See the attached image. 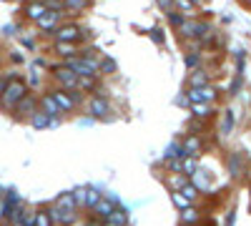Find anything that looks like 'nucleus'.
I'll list each match as a JSON object with an SVG mask.
<instances>
[{
    "label": "nucleus",
    "instance_id": "1",
    "mask_svg": "<svg viewBox=\"0 0 251 226\" xmlns=\"http://www.w3.org/2000/svg\"><path fill=\"white\" fill-rule=\"evenodd\" d=\"M28 93H30V91H28V80H23L18 73H10L3 93H0V108H3L5 113H13L15 103H18L23 96H28Z\"/></svg>",
    "mask_w": 251,
    "mask_h": 226
},
{
    "label": "nucleus",
    "instance_id": "2",
    "mask_svg": "<svg viewBox=\"0 0 251 226\" xmlns=\"http://www.w3.org/2000/svg\"><path fill=\"white\" fill-rule=\"evenodd\" d=\"M50 35L55 38V43H80L83 35H86V28H80L78 23H63Z\"/></svg>",
    "mask_w": 251,
    "mask_h": 226
},
{
    "label": "nucleus",
    "instance_id": "3",
    "mask_svg": "<svg viewBox=\"0 0 251 226\" xmlns=\"http://www.w3.org/2000/svg\"><path fill=\"white\" fill-rule=\"evenodd\" d=\"M53 98H55V103L60 106V111L63 113H71L80 100H83V96H80V91L75 88V91H66V88H53V91H48Z\"/></svg>",
    "mask_w": 251,
    "mask_h": 226
},
{
    "label": "nucleus",
    "instance_id": "4",
    "mask_svg": "<svg viewBox=\"0 0 251 226\" xmlns=\"http://www.w3.org/2000/svg\"><path fill=\"white\" fill-rule=\"evenodd\" d=\"M50 75H53V80H55L60 88H66V91H75L78 88V75L71 68H66V66L50 68Z\"/></svg>",
    "mask_w": 251,
    "mask_h": 226
},
{
    "label": "nucleus",
    "instance_id": "5",
    "mask_svg": "<svg viewBox=\"0 0 251 226\" xmlns=\"http://www.w3.org/2000/svg\"><path fill=\"white\" fill-rule=\"evenodd\" d=\"M88 113H91V118H111L108 113H111V100L106 98V96H91L88 98Z\"/></svg>",
    "mask_w": 251,
    "mask_h": 226
},
{
    "label": "nucleus",
    "instance_id": "6",
    "mask_svg": "<svg viewBox=\"0 0 251 226\" xmlns=\"http://www.w3.org/2000/svg\"><path fill=\"white\" fill-rule=\"evenodd\" d=\"M38 111V98L33 96V93H28V96H23L15 103V108H13V116L18 118V121H23V118H30L33 113Z\"/></svg>",
    "mask_w": 251,
    "mask_h": 226
},
{
    "label": "nucleus",
    "instance_id": "7",
    "mask_svg": "<svg viewBox=\"0 0 251 226\" xmlns=\"http://www.w3.org/2000/svg\"><path fill=\"white\" fill-rule=\"evenodd\" d=\"M186 98H188V103H211V100H216V88H211V86L188 88Z\"/></svg>",
    "mask_w": 251,
    "mask_h": 226
},
{
    "label": "nucleus",
    "instance_id": "8",
    "mask_svg": "<svg viewBox=\"0 0 251 226\" xmlns=\"http://www.w3.org/2000/svg\"><path fill=\"white\" fill-rule=\"evenodd\" d=\"M50 219L55 226H73L78 221V214L75 211H68V209H58V206H50Z\"/></svg>",
    "mask_w": 251,
    "mask_h": 226
},
{
    "label": "nucleus",
    "instance_id": "9",
    "mask_svg": "<svg viewBox=\"0 0 251 226\" xmlns=\"http://www.w3.org/2000/svg\"><path fill=\"white\" fill-rule=\"evenodd\" d=\"M38 108L43 111V113H48L50 118H60L63 116V111H60V106L55 103V98L50 96V93H43L38 98Z\"/></svg>",
    "mask_w": 251,
    "mask_h": 226
},
{
    "label": "nucleus",
    "instance_id": "10",
    "mask_svg": "<svg viewBox=\"0 0 251 226\" xmlns=\"http://www.w3.org/2000/svg\"><path fill=\"white\" fill-rule=\"evenodd\" d=\"M181 151H183V156H199L201 151H203V141L196 136V133H191V136H186L183 138V143H181Z\"/></svg>",
    "mask_w": 251,
    "mask_h": 226
},
{
    "label": "nucleus",
    "instance_id": "11",
    "mask_svg": "<svg viewBox=\"0 0 251 226\" xmlns=\"http://www.w3.org/2000/svg\"><path fill=\"white\" fill-rule=\"evenodd\" d=\"M48 13V5L43 3V0H33V3H28L25 8H23V15L28 18V20H33V23H38L40 18H43Z\"/></svg>",
    "mask_w": 251,
    "mask_h": 226
},
{
    "label": "nucleus",
    "instance_id": "12",
    "mask_svg": "<svg viewBox=\"0 0 251 226\" xmlns=\"http://www.w3.org/2000/svg\"><path fill=\"white\" fill-rule=\"evenodd\" d=\"M60 15H63V13H58V10H48L43 18L38 20V28L43 30V33H53V30L60 25Z\"/></svg>",
    "mask_w": 251,
    "mask_h": 226
},
{
    "label": "nucleus",
    "instance_id": "13",
    "mask_svg": "<svg viewBox=\"0 0 251 226\" xmlns=\"http://www.w3.org/2000/svg\"><path fill=\"white\" fill-rule=\"evenodd\" d=\"M113 209H116V199H111V196H103L96 206H93V216H98V219H108L111 214H113Z\"/></svg>",
    "mask_w": 251,
    "mask_h": 226
},
{
    "label": "nucleus",
    "instance_id": "14",
    "mask_svg": "<svg viewBox=\"0 0 251 226\" xmlns=\"http://www.w3.org/2000/svg\"><path fill=\"white\" fill-rule=\"evenodd\" d=\"M53 50L66 60V58H75V55H80V46L78 43H55L53 46Z\"/></svg>",
    "mask_w": 251,
    "mask_h": 226
},
{
    "label": "nucleus",
    "instance_id": "15",
    "mask_svg": "<svg viewBox=\"0 0 251 226\" xmlns=\"http://www.w3.org/2000/svg\"><path fill=\"white\" fill-rule=\"evenodd\" d=\"M53 206H58V209H68V211H75V209H78V203H75L73 191L58 194V196H55V201H53Z\"/></svg>",
    "mask_w": 251,
    "mask_h": 226
},
{
    "label": "nucleus",
    "instance_id": "16",
    "mask_svg": "<svg viewBox=\"0 0 251 226\" xmlns=\"http://www.w3.org/2000/svg\"><path fill=\"white\" fill-rule=\"evenodd\" d=\"M28 121H30V126H33V128L43 131V128H50V121H53V118H50L48 113H43V111L38 108V111H35V113H33Z\"/></svg>",
    "mask_w": 251,
    "mask_h": 226
},
{
    "label": "nucleus",
    "instance_id": "17",
    "mask_svg": "<svg viewBox=\"0 0 251 226\" xmlns=\"http://www.w3.org/2000/svg\"><path fill=\"white\" fill-rule=\"evenodd\" d=\"M228 174H231L234 178H239L244 174V156L241 153H231V156H228Z\"/></svg>",
    "mask_w": 251,
    "mask_h": 226
},
{
    "label": "nucleus",
    "instance_id": "18",
    "mask_svg": "<svg viewBox=\"0 0 251 226\" xmlns=\"http://www.w3.org/2000/svg\"><path fill=\"white\" fill-rule=\"evenodd\" d=\"M199 221H201V214H199L196 206H188V209L181 211V224H183V226H194V224H199Z\"/></svg>",
    "mask_w": 251,
    "mask_h": 226
},
{
    "label": "nucleus",
    "instance_id": "19",
    "mask_svg": "<svg viewBox=\"0 0 251 226\" xmlns=\"http://www.w3.org/2000/svg\"><path fill=\"white\" fill-rule=\"evenodd\" d=\"M199 86H208V75L201 68H196L191 75H188V88H199Z\"/></svg>",
    "mask_w": 251,
    "mask_h": 226
},
{
    "label": "nucleus",
    "instance_id": "20",
    "mask_svg": "<svg viewBox=\"0 0 251 226\" xmlns=\"http://www.w3.org/2000/svg\"><path fill=\"white\" fill-rule=\"evenodd\" d=\"M194 118H208L211 116V103H188Z\"/></svg>",
    "mask_w": 251,
    "mask_h": 226
},
{
    "label": "nucleus",
    "instance_id": "21",
    "mask_svg": "<svg viewBox=\"0 0 251 226\" xmlns=\"http://www.w3.org/2000/svg\"><path fill=\"white\" fill-rule=\"evenodd\" d=\"M33 226H55L53 219H50V211L48 209H35V224Z\"/></svg>",
    "mask_w": 251,
    "mask_h": 226
},
{
    "label": "nucleus",
    "instance_id": "22",
    "mask_svg": "<svg viewBox=\"0 0 251 226\" xmlns=\"http://www.w3.org/2000/svg\"><path fill=\"white\" fill-rule=\"evenodd\" d=\"M111 73H116V60L113 58H100L98 75H111Z\"/></svg>",
    "mask_w": 251,
    "mask_h": 226
},
{
    "label": "nucleus",
    "instance_id": "23",
    "mask_svg": "<svg viewBox=\"0 0 251 226\" xmlns=\"http://www.w3.org/2000/svg\"><path fill=\"white\" fill-rule=\"evenodd\" d=\"M231 128H234V113L231 111H224V118H221V136H228L231 133Z\"/></svg>",
    "mask_w": 251,
    "mask_h": 226
},
{
    "label": "nucleus",
    "instance_id": "24",
    "mask_svg": "<svg viewBox=\"0 0 251 226\" xmlns=\"http://www.w3.org/2000/svg\"><path fill=\"white\" fill-rule=\"evenodd\" d=\"M88 5H91V0H66V3H63V8H66V10H73V13L86 10Z\"/></svg>",
    "mask_w": 251,
    "mask_h": 226
},
{
    "label": "nucleus",
    "instance_id": "25",
    "mask_svg": "<svg viewBox=\"0 0 251 226\" xmlns=\"http://www.w3.org/2000/svg\"><path fill=\"white\" fill-rule=\"evenodd\" d=\"M196 171H199L196 158H194V156H183V176H186V178H191Z\"/></svg>",
    "mask_w": 251,
    "mask_h": 226
},
{
    "label": "nucleus",
    "instance_id": "26",
    "mask_svg": "<svg viewBox=\"0 0 251 226\" xmlns=\"http://www.w3.org/2000/svg\"><path fill=\"white\" fill-rule=\"evenodd\" d=\"M171 201L176 203V206H178L181 211H183V209H188V206H194V201H191V199H186L181 191H174V194H171Z\"/></svg>",
    "mask_w": 251,
    "mask_h": 226
},
{
    "label": "nucleus",
    "instance_id": "27",
    "mask_svg": "<svg viewBox=\"0 0 251 226\" xmlns=\"http://www.w3.org/2000/svg\"><path fill=\"white\" fill-rule=\"evenodd\" d=\"M33 224H35V209H23L15 226H33Z\"/></svg>",
    "mask_w": 251,
    "mask_h": 226
},
{
    "label": "nucleus",
    "instance_id": "28",
    "mask_svg": "<svg viewBox=\"0 0 251 226\" xmlns=\"http://www.w3.org/2000/svg\"><path fill=\"white\" fill-rule=\"evenodd\" d=\"M108 219L116 221L118 226H128V211H126V209H113V214Z\"/></svg>",
    "mask_w": 251,
    "mask_h": 226
},
{
    "label": "nucleus",
    "instance_id": "29",
    "mask_svg": "<svg viewBox=\"0 0 251 226\" xmlns=\"http://www.w3.org/2000/svg\"><path fill=\"white\" fill-rule=\"evenodd\" d=\"M174 3L178 5V13H183L186 18H191V15H194V10H196V5L191 3V0H174Z\"/></svg>",
    "mask_w": 251,
    "mask_h": 226
},
{
    "label": "nucleus",
    "instance_id": "30",
    "mask_svg": "<svg viewBox=\"0 0 251 226\" xmlns=\"http://www.w3.org/2000/svg\"><path fill=\"white\" fill-rule=\"evenodd\" d=\"M166 169L171 174H183V158H166Z\"/></svg>",
    "mask_w": 251,
    "mask_h": 226
},
{
    "label": "nucleus",
    "instance_id": "31",
    "mask_svg": "<svg viewBox=\"0 0 251 226\" xmlns=\"http://www.w3.org/2000/svg\"><path fill=\"white\" fill-rule=\"evenodd\" d=\"M178 191H181V194H183L186 199H191V201H194V199L199 196V189H196V183H188V181L183 183V186H181Z\"/></svg>",
    "mask_w": 251,
    "mask_h": 226
},
{
    "label": "nucleus",
    "instance_id": "32",
    "mask_svg": "<svg viewBox=\"0 0 251 226\" xmlns=\"http://www.w3.org/2000/svg\"><path fill=\"white\" fill-rule=\"evenodd\" d=\"M163 158H183V151H181V143H171V146L166 149Z\"/></svg>",
    "mask_w": 251,
    "mask_h": 226
},
{
    "label": "nucleus",
    "instance_id": "33",
    "mask_svg": "<svg viewBox=\"0 0 251 226\" xmlns=\"http://www.w3.org/2000/svg\"><path fill=\"white\" fill-rule=\"evenodd\" d=\"M199 63H201V55L199 53H186V68L188 71H196Z\"/></svg>",
    "mask_w": 251,
    "mask_h": 226
},
{
    "label": "nucleus",
    "instance_id": "34",
    "mask_svg": "<svg viewBox=\"0 0 251 226\" xmlns=\"http://www.w3.org/2000/svg\"><path fill=\"white\" fill-rule=\"evenodd\" d=\"M73 196H75V203H78V206H86V196H88V189H86V186H78V189L73 191Z\"/></svg>",
    "mask_w": 251,
    "mask_h": 226
},
{
    "label": "nucleus",
    "instance_id": "35",
    "mask_svg": "<svg viewBox=\"0 0 251 226\" xmlns=\"http://www.w3.org/2000/svg\"><path fill=\"white\" fill-rule=\"evenodd\" d=\"M183 20H186V15H183V13H178V10H171V13H169V23H171L174 28H181Z\"/></svg>",
    "mask_w": 251,
    "mask_h": 226
},
{
    "label": "nucleus",
    "instance_id": "36",
    "mask_svg": "<svg viewBox=\"0 0 251 226\" xmlns=\"http://www.w3.org/2000/svg\"><path fill=\"white\" fill-rule=\"evenodd\" d=\"M100 199H103V196H100L96 189H88V196H86V206H88V209H93V206H96V203H98Z\"/></svg>",
    "mask_w": 251,
    "mask_h": 226
},
{
    "label": "nucleus",
    "instance_id": "37",
    "mask_svg": "<svg viewBox=\"0 0 251 226\" xmlns=\"http://www.w3.org/2000/svg\"><path fill=\"white\" fill-rule=\"evenodd\" d=\"M156 3H158V8H161L163 13H171V10H174V5H176L174 0H156Z\"/></svg>",
    "mask_w": 251,
    "mask_h": 226
},
{
    "label": "nucleus",
    "instance_id": "38",
    "mask_svg": "<svg viewBox=\"0 0 251 226\" xmlns=\"http://www.w3.org/2000/svg\"><path fill=\"white\" fill-rule=\"evenodd\" d=\"M151 38H153L156 43L161 46V43H163V35H161V28H153V30H151Z\"/></svg>",
    "mask_w": 251,
    "mask_h": 226
},
{
    "label": "nucleus",
    "instance_id": "39",
    "mask_svg": "<svg viewBox=\"0 0 251 226\" xmlns=\"http://www.w3.org/2000/svg\"><path fill=\"white\" fill-rule=\"evenodd\" d=\"M236 224V211H228V216H226V226H234Z\"/></svg>",
    "mask_w": 251,
    "mask_h": 226
},
{
    "label": "nucleus",
    "instance_id": "40",
    "mask_svg": "<svg viewBox=\"0 0 251 226\" xmlns=\"http://www.w3.org/2000/svg\"><path fill=\"white\" fill-rule=\"evenodd\" d=\"M5 219V196H0V221Z\"/></svg>",
    "mask_w": 251,
    "mask_h": 226
},
{
    "label": "nucleus",
    "instance_id": "41",
    "mask_svg": "<svg viewBox=\"0 0 251 226\" xmlns=\"http://www.w3.org/2000/svg\"><path fill=\"white\" fill-rule=\"evenodd\" d=\"M5 83H8V75H5V73H0V93H3Z\"/></svg>",
    "mask_w": 251,
    "mask_h": 226
},
{
    "label": "nucleus",
    "instance_id": "42",
    "mask_svg": "<svg viewBox=\"0 0 251 226\" xmlns=\"http://www.w3.org/2000/svg\"><path fill=\"white\" fill-rule=\"evenodd\" d=\"M23 43H25L28 48H35V40H33V38H23Z\"/></svg>",
    "mask_w": 251,
    "mask_h": 226
},
{
    "label": "nucleus",
    "instance_id": "43",
    "mask_svg": "<svg viewBox=\"0 0 251 226\" xmlns=\"http://www.w3.org/2000/svg\"><path fill=\"white\" fill-rule=\"evenodd\" d=\"M10 60H13V63H20V60H23V55H18V53H10Z\"/></svg>",
    "mask_w": 251,
    "mask_h": 226
},
{
    "label": "nucleus",
    "instance_id": "44",
    "mask_svg": "<svg viewBox=\"0 0 251 226\" xmlns=\"http://www.w3.org/2000/svg\"><path fill=\"white\" fill-rule=\"evenodd\" d=\"M100 226H118V224H116V221H111V219H103V221H100Z\"/></svg>",
    "mask_w": 251,
    "mask_h": 226
},
{
    "label": "nucleus",
    "instance_id": "45",
    "mask_svg": "<svg viewBox=\"0 0 251 226\" xmlns=\"http://www.w3.org/2000/svg\"><path fill=\"white\" fill-rule=\"evenodd\" d=\"M176 103H178V106H186V103H188V98H186V96H178Z\"/></svg>",
    "mask_w": 251,
    "mask_h": 226
},
{
    "label": "nucleus",
    "instance_id": "46",
    "mask_svg": "<svg viewBox=\"0 0 251 226\" xmlns=\"http://www.w3.org/2000/svg\"><path fill=\"white\" fill-rule=\"evenodd\" d=\"M13 30H15V25H5V28H3L5 35H13Z\"/></svg>",
    "mask_w": 251,
    "mask_h": 226
},
{
    "label": "nucleus",
    "instance_id": "47",
    "mask_svg": "<svg viewBox=\"0 0 251 226\" xmlns=\"http://www.w3.org/2000/svg\"><path fill=\"white\" fill-rule=\"evenodd\" d=\"M244 5H246V8H251V0H244Z\"/></svg>",
    "mask_w": 251,
    "mask_h": 226
},
{
    "label": "nucleus",
    "instance_id": "48",
    "mask_svg": "<svg viewBox=\"0 0 251 226\" xmlns=\"http://www.w3.org/2000/svg\"><path fill=\"white\" fill-rule=\"evenodd\" d=\"M191 3H194V5H199V3H201V0H191Z\"/></svg>",
    "mask_w": 251,
    "mask_h": 226
},
{
    "label": "nucleus",
    "instance_id": "49",
    "mask_svg": "<svg viewBox=\"0 0 251 226\" xmlns=\"http://www.w3.org/2000/svg\"><path fill=\"white\" fill-rule=\"evenodd\" d=\"M0 196H3V186H0Z\"/></svg>",
    "mask_w": 251,
    "mask_h": 226
},
{
    "label": "nucleus",
    "instance_id": "50",
    "mask_svg": "<svg viewBox=\"0 0 251 226\" xmlns=\"http://www.w3.org/2000/svg\"><path fill=\"white\" fill-rule=\"evenodd\" d=\"M60 3H66V0H60Z\"/></svg>",
    "mask_w": 251,
    "mask_h": 226
}]
</instances>
